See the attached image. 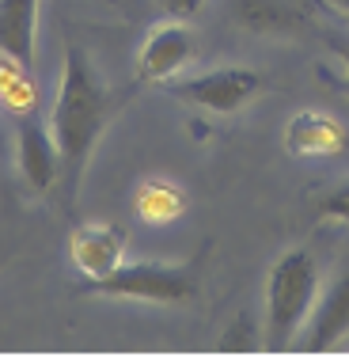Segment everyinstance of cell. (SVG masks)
<instances>
[{"label":"cell","mask_w":349,"mask_h":361,"mask_svg":"<svg viewBox=\"0 0 349 361\" xmlns=\"http://www.w3.org/2000/svg\"><path fill=\"white\" fill-rule=\"evenodd\" d=\"M110 114H114V95L99 84L87 54L76 42H69L61 65V87H57V103H53V122H50L57 152H61V179L69 190H76L84 164L91 156L95 141H99L103 126L110 122Z\"/></svg>","instance_id":"obj_1"},{"label":"cell","mask_w":349,"mask_h":361,"mask_svg":"<svg viewBox=\"0 0 349 361\" xmlns=\"http://www.w3.org/2000/svg\"><path fill=\"white\" fill-rule=\"evenodd\" d=\"M319 267L304 247H293L269 267L266 278V335L274 346H285L315 308Z\"/></svg>","instance_id":"obj_2"},{"label":"cell","mask_w":349,"mask_h":361,"mask_svg":"<svg viewBox=\"0 0 349 361\" xmlns=\"http://www.w3.org/2000/svg\"><path fill=\"white\" fill-rule=\"evenodd\" d=\"M87 293H103V297L118 300H144V305H182L198 293L190 270L182 267H163V262H122L114 274L95 278Z\"/></svg>","instance_id":"obj_3"},{"label":"cell","mask_w":349,"mask_h":361,"mask_svg":"<svg viewBox=\"0 0 349 361\" xmlns=\"http://www.w3.org/2000/svg\"><path fill=\"white\" fill-rule=\"evenodd\" d=\"M262 87H266V76L250 69V65H220V69L171 84V95L190 106H201V111L231 114V111H243Z\"/></svg>","instance_id":"obj_4"},{"label":"cell","mask_w":349,"mask_h":361,"mask_svg":"<svg viewBox=\"0 0 349 361\" xmlns=\"http://www.w3.org/2000/svg\"><path fill=\"white\" fill-rule=\"evenodd\" d=\"M15 160L23 171L27 187L34 194H50L61 179V152H57L53 130H46L38 118L23 114L19 118V133H15Z\"/></svg>","instance_id":"obj_5"},{"label":"cell","mask_w":349,"mask_h":361,"mask_svg":"<svg viewBox=\"0 0 349 361\" xmlns=\"http://www.w3.org/2000/svg\"><path fill=\"white\" fill-rule=\"evenodd\" d=\"M69 255L84 278H106L125 262V232L118 224H80L69 236Z\"/></svg>","instance_id":"obj_6"},{"label":"cell","mask_w":349,"mask_h":361,"mask_svg":"<svg viewBox=\"0 0 349 361\" xmlns=\"http://www.w3.org/2000/svg\"><path fill=\"white\" fill-rule=\"evenodd\" d=\"M190 54H193V38L182 27V19H167L163 27H156L148 35V42H144V50L137 57V73L141 80H156V84L171 80L190 61Z\"/></svg>","instance_id":"obj_7"},{"label":"cell","mask_w":349,"mask_h":361,"mask_svg":"<svg viewBox=\"0 0 349 361\" xmlns=\"http://www.w3.org/2000/svg\"><path fill=\"white\" fill-rule=\"evenodd\" d=\"M345 130L342 122L331 114L319 111H300L296 118L285 122V152L293 156H307V160H323V156H338L345 152Z\"/></svg>","instance_id":"obj_8"},{"label":"cell","mask_w":349,"mask_h":361,"mask_svg":"<svg viewBox=\"0 0 349 361\" xmlns=\"http://www.w3.org/2000/svg\"><path fill=\"white\" fill-rule=\"evenodd\" d=\"M312 324L304 331V346L307 350H326L334 343H342L349 335V270L323 293V300L312 308Z\"/></svg>","instance_id":"obj_9"},{"label":"cell","mask_w":349,"mask_h":361,"mask_svg":"<svg viewBox=\"0 0 349 361\" xmlns=\"http://www.w3.org/2000/svg\"><path fill=\"white\" fill-rule=\"evenodd\" d=\"M38 0H0V54L34 69Z\"/></svg>","instance_id":"obj_10"},{"label":"cell","mask_w":349,"mask_h":361,"mask_svg":"<svg viewBox=\"0 0 349 361\" xmlns=\"http://www.w3.org/2000/svg\"><path fill=\"white\" fill-rule=\"evenodd\" d=\"M133 213L144 224H171L186 213V194L167 179H148L141 183L137 198H133Z\"/></svg>","instance_id":"obj_11"},{"label":"cell","mask_w":349,"mask_h":361,"mask_svg":"<svg viewBox=\"0 0 349 361\" xmlns=\"http://www.w3.org/2000/svg\"><path fill=\"white\" fill-rule=\"evenodd\" d=\"M0 103H4L15 118H23V114H31L38 106V84H34L31 65L15 61V57H8V54H0Z\"/></svg>","instance_id":"obj_12"},{"label":"cell","mask_w":349,"mask_h":361,"mask_svg":"<svg viewBox=\"0 0 349 361\" xmlns=\"http://www.w3.org/2000/svg\"><path fill=\"white\" fill-rule=\"evenodd\" d=\"M315 213L331 224H349V183H338L334 190H326L315 202Z\"/></svg>","instance_id":"obj_13"},{"label":"cell","mask_w":349,"mask_h":361,"mask_svg":"<svg viewBox=\"0 0 349 361\" xmlns=\"http://www.w3.org/2000/svg\"><path fill=\"white\" fill-rule=\"evenodd\" d=\"M201 4H205V0H156V8L163 16H167V19H182V23L198 16Z\"/></svg>","instance_id":"obj_14"},{"label":"cell","mask_w":349,"mask_h":361,"mask_svg":"<svg viewBox=\"0 0 349 361\" xmlns=\"http://www.w3.org/2000/svg\"><path fill=\"white\" fill-rule=\"evenodd\" d=\"M326 42H331V50H334L338 57H342V65H345V76H349V38H342V35H331Z\"/></svg>","instance_id":"obj_15"},{"label":"cell","mask_w":349,"mask_h":361,"mask_svg":"<svg viewBox=\"0 0 349 361\" xmlns=\"http://www.w3.org/2000/svg\"><path fill=\"white\" fill-rule=\"evenodd\" d=\"M331 4H334V8H342V12L349 16V0H331Z\"/></svg>","instance_id":"obj_16"}]
</instances>
